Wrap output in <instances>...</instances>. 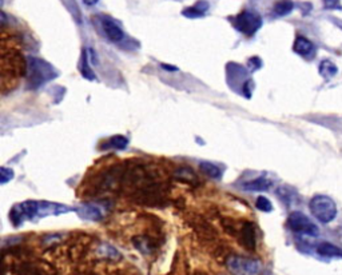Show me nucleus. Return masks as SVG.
Listing matches in <instances>:
<instances>
[{"mask_svg":"<svg viewBox=\"0 0 342 275\" xmlns=\"http://www.w3.org/2000/svg\"><path fill=\"white\" fill-rule=\"evenodd\" d=\"M14 179V171L7 167H0V185H6Z\"/></svg>","mask_w":342,"mask_h":275,"instance_id":"412c9836","label":"nucleus"},{"mask_svg":"<svg viewBox=\"0 0 342 275\" xmlns=\"http://www.w3.org/2000/svg\"><path fill=\"white\" fill-rule=\"evenodd\" d=\"M100 26L103 28L104 34L114 43H121L125 39V32L119 27L117 21L114 19H111L110 16H100Z\"/></svg>","mask_w":342,"mask_h":275,"instance_id":"0eeeda50","label":"nucleus"},{"mask_svg":"<svg viewBox=\"0 0 342 275\" xmlns=\"http://www.w3.org/2000/svg\"><path fill=\"white\" fill-rule=\"evenodd\" d=\"M317 253L322 257H330V258H342V248L337 247L332 243H321L317 247Z\"/></svg>","mask_w":342,"mask_h":275,"instance_id":"9b49d317","label":"nucleus"},{"mask_svg":"<svg viewBox=\"0 0 342 275\" xmlns=\"http://www.w3.org/2000/svg\"><path fill=\"white\" fill-rule=\"evenodd\" d=\"M239 241L241 244L246 250L253 251L256 248V233H254V226L252 223H245L239 233Z\"/></svg>","mask_w":342,"mask_h":275,"instance_id":"6e6552de","label":"nucleus"},{"mask_svg":"<svg viewBox=\"0 0 342 275\" xmlns=\"http://www.w3.org/2000/svg\"><path fill=\"white\" fill-rule=\"evenodd\" d=\"M256 206L258 210L263 211V213H270V211L273 210V206H271V203H270V200L267 199L266 196H258Z\"/></svg>","mask_w":342,"mask_h":275,"instance_id":"6ab92c4d","label":"nucleus"},{"mask_svg":"<svg viewBox=\"0 0 342 275\" xmlns=\"http://www.w3.org/2000/svg\"><path fill=\"white\" fill-rule=\"evenodd\" d=\"M320 74H321L325 79H330L337 74V67L330 60H322L320 64Z\"/></svg>","mask_w":342,"mask_h":275,"instance_id":"dca6fc26","label":"nucleus"},{"mask_svg":"<svg viewBox=\"0 0 342 275\" xmlns=\"http://www.w3.org/2000/svg\"><path fill=\"white\" fill-rule=\"evenodd\" d=\"M325 2V6L329 8H333L337 6V3H338V0H324Z\"/></svg>","mask_w":342,"mask_h":275,"instance_id":"b1692460","label":"nucleus"},{"mask_svg":"<svg viewBox=\"0 0 342 275\" xmlns=\"http://www.w3.org/2000/svg\"><path fill=\"white\" fill-rule=\"evenodd\" d=\"M162 68L163 70H169V71H176V67H174V65H169V64H162Z\"/></svg>","mask_w":342,"mask_h":275,"instance_id":"a878e982","label":"nucleus"},{"mask_svg":"<svg viewBox=\"0 0 342 275\" xmlns=\"http://www.w3.org/2000/svg\"><path fill=\"white\" fill-rule=\"evenodd\" d=\"M249 65H250V68L253 67V70H258L262 67V62L259 60V58H252L249 60Z\"/></svg>","mask_w":342,"mask_h":275,"instance_id":"4be33fe9","label":"nucleus"},{"mask_svg":"<svg viewBox=\"0 0 342 275\" xmlns=\"http://www.w3.org/2000/svg\"><path fill=\"white\" fill-rule=\"evenodd\" d=\"M128 145V139L122 135H115V136L110 138L103 148H114V150H125Z\"/></svg>","mask_w":342,"mask_h":275,"instance_id":"4468645a","label":"nucleus"},{"mask_svg":"<svg viewBox=\"0 0 342 275\" xmlns=\"http://www.w3.org/2000/svg\"><path fill=\"white\" fill-rule=\"evenodd\" d=\"M99 0H83V3L87 4V6H95Z\"/></svg>","mask_w":342,"mask_h":275,"instance_id":"bb28decb","label":"nucleus"},{"mask_svg":"<svg viewBox=\"0 0 342 275\" xmlns=\"http://www.w3.org/2000/svg\"><path fill=\"white\" fill-rule=\"evenodd\" d=\"M4 23H7V16H6V14H4V12H2V11H0V26L4 25Z\"/></svg>","mask_w":342,"mask_h":275,"instance_id":"393cba45","label":"nucleus"},{"mask_svg":"<svg viewBox=\"0 0 342 275\" xmlns=\"http://www.w3.org/2000/svg\"><path fill=\"white\" fill-rule=\"evenodd\" d=\"M250 86H252V80H247L245 86H243V88H245L243 91H245V95L247 98L252 97V93H250Z\"/></svg>","mask_w":342,"mask_h":275,"instance_id":"5701e85b","label":"nucleus"},{"mask_svg":"<svg viewBox=\"0 0 342 275\" xmlns=\"http://www.w3.org/2000/svg\"><path fill=\"white\" fill-rule=\"evenodd\" d=\"M293 50L294 52H297L298 55L309 56L314 52V45H313V43L309 39L304 38V36H298L295 41H294Z\"/></svg>","mask_w":342,"mask_h":275,"instance_id":"1a4fd4ad","label":"nucleus"},{"mask_svg":"<svg viewBox=\"0 0 342 275\" xmlns=\"http://www.w3.org/2000/svg\"><path fill=\"white\" fill-rule=\"evenodd\" d=\"M229 271L232 275H257L259 271V262L239 255H232L226 261Z\"/></svg>","mask_w":342,"mask_h":275,"instance_id":"39448f33","label":"nucleus"},{"mask_svg":"<svg viewBox=\"0 0 342 275\" xmlns=\"http://www.w3.org/2000/svg\"><path fill=\"white\" fill-rule=\"evenodd\" d=\"M293 8L294 3L291 0H280L274 6V14L278 15V16H285V15L290 14Z\"/></svg>","mask_w":342,"mask_h":275,"instance_id":"2eb2a0df","label":"nucleus"},{"mask_svg":"<svg viewBox=\"0 0 342 275\" xmlns=\"http://www.w3.org/2000/svg\"><path fill=\"white\" fill-rule=\"evenodd\" d=\"M287 226L290 227V230L294 233L304 235H310V237H315L318 234V228L306 215L302 213H291L289 219H287Z\"/></svg>","mask_w":342,"mask_h":275,"instance_id":"423d86ee","label":"nucleus"},{"mask_svg":"<svg viewBox=\"0 0 342 275\" xmlns=\"http://www.w3.org/2000/svg\"><path fill=\"white\" fill-rule=\"evenodd\" d=\"M270 187V182L267 180L266 178H257L254 179V180H252V182L246 183L245 186H243V189L247 190V191H266L267 189Z\"/></svg>","mask_w":342,"mask_h":275,"instance_id":"ddd939ff","label":"nucleus"},{"mask_svg":"<svg viewBox=\"0 0 342 275\" xmlns=\"http://www.w3.org/2000/svg\"><path fill=\"white\" fill-rule=\"evenodd\" d=\"M27 79L28 88L38 89L39 87L44 86L50 80L55 79L58 76L56 71L49 62L36 56H28L27 58Z\"/></svg>","mask_w":342,"mask_h":275,"instance_id":"f03ea898","label":"nucleus"},{"mask_svg":"<svg viewBox=\"0 0 342 275\" xmlns=\"http://www.w3.org/2000/svg\"><path fill=\"white\" fill-rule=\"evenodd\" d=\"M70 209L63 204L51 202H39V200H27L25 203L12 207L10 213L11 223L19 227L26 220H34L39 218L49 217V215H59V214L70 213Z\"/></svg>","mask_w":342,"mask_h":275,"instance_id":"f257e3e1","label":"nucleus"},{"mask_svg":"<svg viewBox=\"0 0 342 275\" xmlns=\"http://www.w3.org/2000/svg\"><path fill=\"white\" fill-rule=\"evenodd\" d=\"M199 167L206 175L211 176V178H221V170L218 169L215 165H213V163L202 162L199 165Z\"/></svg>","mask_w":342,"mask_h":275,"instance_id":"a211bd4d","label":"nucleus"},{"mask_svg":"<svg viewBox=\"0 0 342 275\" xmlns=\"http://www.w3.org/2000/svg\"><path fill=\"white\" fill-rule=\"evenodd\" d=\"M80 73L82 75L88 80H94L95 79V74L93 73V70L90 68V65H88V58H87V54L83 52V56H82V62H80Z\"/></svg>","mask_w":342,"mask_h":275,"instance_id":"f3484780","label":"nucleus"},{"mask_svg":"<svg viewBox=\"0 0 342 275\" xmlns=\"http://www.w3.org/2000/svg\"><path fill=\"white\" fill-rule=\"evenodd\" d=\"M208 8H209V3H206V2L202 0V2H198L197 4H194L193 7H189L186 8V10L182 11V14H184V16L194 19V17L203 16V15L206 14Z\"/></svg>","mask_w":342,"mask_h":275,"instance_id":"f8f14e48","label":"nucleus"},{"mask_svg":"<svg viewBox=\"0 0 342 275\" xmlns=\"http://www.w3.org/2000/svg\"><path fill=\"white\" fill-rule=\"evenodd\" d=\"M76 213L79 214L80 217L84 218V219H91V220H99L102 219L103 214L98 206H93V204H86V206H82L79 209H76Z\"/></svg>","mask_w":342,"mask_h":275,"instance_id":"9d476101","label":"nucleus"},{"mask_svg":"<svg viewBox=\"0 0 342 275\" xmlns=\"http://www.w3.org/2000/svg\"><path fill=\"white\" fill-rule=\"evenodd\" d=\"M233 25L246 36H253L262 27V17L254 11H242L233 19Z\"/></svg>","mask_w":342,"mask_h":275,"instance_id":"20e7f679","label":"nucleus"},{"mask_svg":"<svg viewBox=\"0 0 342 275\" xmlns=\"http://www.w3.org/2000/svg\"><path fill=\"white\" fill-rule=\"evenodd\" d=\"M175 176L179 179V180H184V182H191V180H194V179H195L194 172L191 171L190 169H186V167L178 170V171H176Z\"/></svg>","mask_w":342,"mask_h":275,"instance_id":"aec40b11","label":"nucleus"},{"mask_svg":"<svg viewBox=\"0 0 342 275\" xmlns=\"http://www.w3.org/2000/svg\"><path fill=\"white\" fill-rule=\"evenodd\" d=\"M310 211L313 217L321 223H330L337 217V206L334 200L326 195H317L310 200Z\"/></svg>","mask_w":342,"mask_h":275,"instance_id":"7ed1b4c3","label":"nucleus"}]
</instances>
